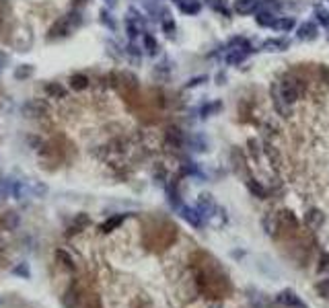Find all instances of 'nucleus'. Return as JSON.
I'll use <instances>...</instances> for the list:
<instances>
[{
    "label": "nucleus",
    "mask_w": 329,
    "mask_h": 308,
    "mask_svg": "<svg viewBox=\"0 0 329 308\" xmlns=\"http://www.w3.org/2000/svg\"><path fill=\"white\" fill-rule=\"evenodd\" d=\"M278 93H280V97L284 99L288 105H292V103H296L298 99H301V95H303V84H301V81H296V78L288 76V78H284L280 84H278Z\"/></svg>",
    "instance_id": "f257e3e1"
},
{
    "label": "nucleus",
    "mask_w": 329,
    "mask_h": 308,
    "mask_svg": "<svg viewBox=\"0 0 329 308\" xmlns=\"http://www.w3.org/2000/svg\"><path fill=\"white\" fill-rule=\"evenodd\" d=\"M276 302L282 304V306H286V308H308L303 298L298 296L296 292H292V290L278 292V294H276Z\"/></svg>",
    "instance_id": "f03ea898"
},
{
    "label": "nucleus",
    "mask_w": 329,
    "mask_h": 308,
    "mask_svg": "<svg viewBox=\"0 0 329 308\" xmlns=\"http://www.w3.org/2000/svg\"><path fill=\"white\" fill-rule=\"evenodd\" d=\"M179 212H181V218H183L187 224H192L194 228H202V224H204V216L197 212V207L181 205V207H179Z\"/></svg>",
    "instance_id": "7ed1b4c3"
},
{
    "label": "nucleus",
    "mask_w": 329,
    "mask_h": 308,
    "mask_svg": "<svg viewBox=\"0 0 329 308\" xmlns=\"http://www.w3.org/2000/svg\"><path fill=\"white\" fill-rule=\"evenodd\" d=\"M270 95H272V103H274V107H276L278 115L284 117V119H286V117H290V113H292V105H288L284 99L280 97V93H278V86H272Z\"/></svg>",
    "instance_id": "20e7f679"
},
{
    "label": "nucleus",
    "mask_w": 329,
    "mask_h": 308,
    "mask_svg": "<svg viewBox=\"0 0 329 308\" xmlns=\"http://www.w3.org/2000/svg\"><path fill=\"white\" fill-rule=\"evenodd\" d=\"M196 207H197V212H200L204 218H210V216L218 210L210 193H202V195H200V200H197V205H196Z\"/></svg>",
    "instance_id": "39448f33"
},
{
    "label": "nucleus",
    "mask_w": 329,
    "mask_h": 308,
    "mask_svg": "<svg viewBox=\"0 0 329 308\" xmlns=\"http://www.w3.org/2000/svg\"><path fill=\"white\" fill-rule=\"evenodd\" d=\"M262 226L270 236H278V232H280V220H278V214L276 212H267L262 218Z\"/></svg>",
    "instance_id": "423d86ee"
},
{
    "label": "nucleus",
    "mask_w": 329,
    "mask_h": 308,
    "mask_svg": "<svg viewBox=\"0 0 329 308\" xmlns=\"http://www.w3.org/2000/svg\"><path fill=\"white\" fill-rule=\"evenodd\" d=\"M325 222V216L321 210H317V207H311V210H307L305 214V224L307 228H311V230H317L319 226H323Z\"/></svg>",
    "instance_id": "0eeeda50"
},
{
    "label": "nucleus",
    "mask_w": 329,
    "mask_h": 308,
    "mask_svg": "<svg viewBox=\"0 0 329 308\" xmlns=\"http://www.w3.org/2000/svg\"><path fill=\"white\" fill-rule=\"evenodd\" d=\"M278 220H280V230H286V228L288 230H296L298 228V220L290 210H282L278 214Z\"/></svg>",
    "instance_id": "6e6552de"
},
{
    "label": "nucleus",
    "mask_w": 329,
    "mask_h": 308,
    "mask_svg": "<svg viewBox=\"0 0 329 308\" xmlns=\"http://www.w3.org/2000/svg\"><path fill=\"white\" fill-rule=\"evenodd\" d=\"M263 0H237L235 2V11L239 15H249V13H255L259 6H262Z\"/></svg>",
    "instance_id": "1a4fd4ad"
},
{
    "label": "nucleus",
    "mask_w": 329,
    "mask_h": 308,
    "mask_svg": "<svg viewBox=\"0 0 329 308\" xmlns=\"http://www.w3.org/2000/svg\"><path fill=\"white\" fill-rule=\"evenodd\" d=\"M296 37L301 39V41H313L317 37V27L315 23H303L301 27L296 29Z\"/></svg>",
    "instance_id": "9d476101"
},
{
    "label": "nucleus",
    "mask_w": 329,
    "mask_h": 308,
    "mask_svg": "<svg viewBox=\"0 0 329 308\" xmlns=\"http://www.w3.org/2000/svg\"><path fill=\"white\" fill-rule=\"evenodd\" d=\"M88 222H91V220H88V216H87V214H78V216L74 218V220H72V224L68 226L66 234H68V236H72V234H78V232H83L85 228L88 226Z\"/></svg>",
    "instance_id": "9b49d317"
},
{
    "label": "nucleus",
    "mask_w": 329,
    "mask_h": 308,
    "mask_svg": "<svg viewBox=\"0 0 329 308\" xmlns=\"http://www.w3.org/2000/svg\"><path fill=\"white\" fill-rule=\"evenodd\" d=\"M78 302H81V292H78L76 284H72V287H68L66 296L62 298L64 308H78Z\"/></svg>",
    "instance_id": "f8f14e48"
},
{
    "label": "nucleus",
    "mask_w": 329,
    "mask_h": 308,
    "mask_svg": "<svg viewBox=\"0 0 329 308\" xmlns=\"http://www.w3.org/2000/svg\"><path fill=\"white\" fill-rule=\"evenodd\" d=\"M249 54H251V52H245V49H228L224 60H226L228 66H239V64L245 62Z\"/></svg>",
    "instance_id": "ddd939ff"
},
{
    "label": "nucleus",
    "mask_w": 329,
    "mask_h": 308,
    "mask_svg": "<svg viewBox=\"0 0 329 308\" xmlns=\"http://www.w3.org/2000/svg\"><path fill=\"white\" fill-rule=\"evenodd\" d=\"M167 142L171 146H175V148H181L185 144V136H183V132L179 130V127H169V130H167Z\"/></svg>",
    "instance_id": "4468645a"
},
{
    "label": "nucleus",
    "mask_w": 329,
    "mask_h": 308,
    "mask_svg": "<svg viewBox=\"0 0 329 308\" xmlns=\"http://www.w3.org/2000/svg\"><path fill=\"white\" fill-rule=\"evenodd\" d=\"M56 261L64 267V269H68V271H76V263H74V259L70 257V253H66L64 249H58L56 251Z\"/></svg>",
    "instance_id": "2eb2a0df"
},
{
    "label": "nucleus",
    "mask_w": 329,
    "mask_h": 308,
    "mask_svg": "<svg viewBox=\"0 0 329 308\" xmlns=\"http://www.w3.org/2000/svg\"><path fill=\"white\" fill-rule=\"evenodd\" d=\"M124 220H126V216L124 214H119V216H111V218H107V220L99 226V230L101 232H113L115 228H119L124 224Z\"/></svg>",
    "instance_id": "dca6fc26"
},
{
    "label": "nucleus",
    "mask_w": 329,
    "mask_h": 308,
    "mask_svg": "<svg viewBox=\"0 0 329 308\" xmlns=\"http://www.w3.org/2000/svg\"><path fill=\"white\" fill-rule=\"evenodd\" d=\"M247 189L251 191V195L259 197V200H265V197H267V189H265V187H263L262 183H259V181L251 179V177L247 179Z\"/></svg>",
    "instance_id": "f3484780"
},
{
    "label": "nucleus",
    "mask_w": 329,
    "mask_h": 308,
    "mask_svg": "<svg viewBox=\"0 0 329 308\" xmlns=\"http://www.w3.org/2000/svg\"><path fill=\"white\" fill-rule=\"evenodd\" d=\"M177 4L185 15H197V13H200V8H202L200 0H177Z\"/></svg>",
    "instance_id": "a211bd4d"
},
{
    "label": "nucleus",
    "mask_w": 329,
    "mask_h": 308,
    "mask_svg": "<svg viewBox=\"0 0 329 308\" xmlns=\"http://www.w3.org/2000/svg\"><path fill=\"white\" fill-rule=\"evenodd\" d=\"M286 47H288L286 39H267V41L262 45L263 52H284Z\"/></svg>",
    "instance_id": "6ab92c4d"
},
{
    "label": "nucleus",
    "mask_w": 329,
    "mask_h": 308,
    "mask_svg": "<svg viewBox=\"0 0 329 308\" xmlns=\"http://www.w3.org/2000/svg\"><path fill=\"white\" fill-rule=\"evenodd\" d=\"M276 19L278 17L274 13H270V11H259L257 17H255V21H257V25H262V27H272L274 29Z\"/></svg>",
    "instance_id": "aec40b11"
},
{
    "label": "nucleus",
    "mask_w": 329,
    "mask_h": 308,
    "mask_svg": "<svg viewBox=\"0 0 329 308\" xmlns=\"http://www.w3.org/2000/svg\"><path fill=\"white\" fill-rule=\"evenodd\" d=\"M294 27H296L294 17H278L274 23V29H280V31H292Z\"/></svg>",
    "instance_id": "412c9836"
},
{
    "label": "nucleus",
    "mask_w": 329,
    "mask_h": 308,
    "mask_svg": "<svg viewBox=\"0 0 329 308\" xmlns=\"http://www.w3.org/2000/svg\"><path fill=\"white\" fill-rule=\"evenodd\" d=\"M315 19L323 25V29H327V31H329V11H327V8L317 6L315 8Z\"/></svg>",
    "instance_id": "4be33fe9"
},
{
    "label": "nucleus",
    "mask_w": 329,
    "mask_h": 308,
    "mask_svg": "<svg viewBox=\"0 0 329 308\" xmlns=\"http://www.w3.org/2000/svg\"><path fill=\"white\" fill-rule=\"evenodd\" d=\"M70 86L76 88V91H83V88L88 86V78H87L85 74H74V76L70 78Z\"/></svg>",
    "instance_id": "5701e85b"
},
{
    "label": "nucleus",
    "mask_w": 329,
    "mask_h": 308,
    "mask_svg": "<svg viewBox=\"0 0 329 308\" xmlns=\"http://www.w3.org/2000/svg\"><path fill=\"white\" fill-rule=\"evenodd\" d=\"M228 49H245V52H251V45L245 37H235L231 39V43H228Z\"/></svg>",
    "instance_id": "b1692460"
},
{
    "label": "nucleus",
    "mask_w": 329,
    "mask_h": 308,
    "mask_svg": "<svg viewBox=\"0 0 329 308\" xmlns=\"http://www.w3.org/2000/svg\"><path fill=\"white\" fill-rule=\"evenodd\" d=\"M315 290H317V294L321 296V298L329 300V277H325V280H321V282H317L315 284Z\"/></svg>",
    "instance_id": "393cba45"
},
{
    "label": "nucleus",
    "mask_w": 329,
    "mask_h": 308,
    "mask_svg": "<svg viewBox=\"0 0 329 308\" xmlns=\"http://www.w3.org/2000/svg\"><path fill=\"white\" fill-rule=\"evenodd\" d=\"M263 150H265V154H267V158H270V163H272V164H276V166H280V164H282V161H280V154H278V150H276V148H272V146H265Z\"/></svg>",
    "instance_id": "a878e982"
},
{
    "label": "nucleus",
    "mask_w": 329,
    "mask_h": 308,
    "mask_svg": "<svg viewBox=\"0 0 329 308\" xmlns=\"http://www.w3.org/2000/svg\"><path fill=\"white\" fill-rule=\"evenodd\" d=\"M13 275H19V277H25V280H29V277H31V271H29V265H27V263L15 265V267H13Z\"/></svg>",
    "instance_id": "bb28decb"
},
{
    "label": "nucleus",
    "mask_w": 329,
    "mask_h": 308,
    "mask_svg": "<svg viewBox=\"0 0 329 308\" xmlns=\"http://www.w3.org/2000/svg\"><path fill=\"white\" fill-rule=\"evenodd\" d=\"M247 146H249V152H251V156H253L255 161H257V158H259V154H262V144H259V142L255 140V138H251V140L247 142Z\"/></svg>",
    "instance_id": "cd10ccee"
},
{
    "label": "nucleus",
    "mask_w": 329,
    "mask_h": 308,
    "mask_svg": "<svg viewBox=\"0 0 329 308\" xmlns=\"http://www.w3.org/2000/svg\"><path fill=\"white\" fill-rule=\"evenodd\" d=\"M317 271H319V273H327V271H329V253H323V255H321L319 265H317Z\"/></svg>",
    "instance_id": "c85d7f7f"
},
{
    "label": "nucleus",
    "mask_w": 329,
    "mask_h": 308,
    "mask_svg": "<svg viewBox=\"0 0 329 308\" xmlns=\"http://www.w3.org/2000/svg\"><path fill=\"white\" fill-rule=\"evenodd\" d=\"M45 91H47V95H52V97H64V88L60 86L58 82L47 84V86H45Z\"/></svg>",
    "instance_id": "c756f323"
},
{
    "label": "nucleus",
    "mask_w": 329,
    "mask_h": 308,
    "mask_svg": "<svg viewBox=\"0 0 329 308\" xmlns=\"http://www.w3.org/2000/svg\"><path fill=\"white\" fill-rule=\"evenodd\" d=\"M144 45H146V52L148 54H156V41H154V39L151 37V35H144Z\"/></svg>",
    "instance_id": "7c9ffc66"
},
{
    "label": "nucleus",
    "mask_w": 329,
    "mask_h": 308,
    "mask_svg": "<svg viewBox=\"0 0 329 308\" xmlns=\"http://www.w3.org/2000/svg\"><path fill=\"white\" fill-rule=\"evenodd\" d=\"M218 109H220V103H212V105H206V107L202 109V115H204V117H208L210 113L218 111Z\"/></svg>",
    "instance_id": "2f4dec72"
},
{
    "label": "nucleus",
    "mask_w": 329,
    "mask_h": 308,
    "mask_svg": "<svg viewBox=\"0 0 329 308\" xmlns=\"http://www.w3.org/2000/svg\"><path fill=\"white\" fill-rule=\"evenodd\" d=\"M319 72H321L323 82H327V84H329V68H321V70H319Z\"/></svg>",
    "instance_id": "473e14b6"
},
{
    "label": "nucleus",
    "mask_w": 329,
    "mask_h": 308,
    "mask_svg": "<svg viewBox=\"0 0 329 308\" xmlns=\"http://www.w3.org/2000/svg\"><path fill=\"white\" fill-rule=\"evenodd\" d=\"M29 72H31V68H25V70H17V76H27Z\"/></svg>",
    "instance_id": "72a5a7b5"
},
{
    "label": "nucleus",
    "mask_w": 329,
    "mask_h": 308,
    "mask_svg": "<svg viewBox=\"0 0 329 308\" xmlns=\"http://www.w3.org/2000/svg\"><path fill=\"white\" fill-rule=\"evenodd\" d=\"M105 2H107L109 6H113V4H115V0H105Z\"/></svg>",
    "instance_id": "f704fd0d"
},
{
    "label": "nucleus",
    "mask_w": 329,
    "mask_h": 308,
    "mask_svg": "<svg viewBox=\"0 0 329 308\" xmlns=\"http://www.w3.org/2000/svg\"><path fill=\"white\" fill-rule=\"evenodd\" d=\"M74 2H76V4H81V2H85V0H74Z\"/></svg>",
    "instance_id": "c9c22d12"
},
{
    "label": "nucleus",
    "mask_w": 329,
    "mask_h": 308,
    "mask_svg": "<svg viewBox=\"0 0 329 308\" xmlns=\"http://www.w3.org/2000/svg\"><path fill=\"white\" fill-rule=\"evenodd\" d=\"M0 23H2V17H0Z\"/></svg>",
    "instance_id": "e433bc0d"
}]
</instances>
